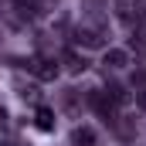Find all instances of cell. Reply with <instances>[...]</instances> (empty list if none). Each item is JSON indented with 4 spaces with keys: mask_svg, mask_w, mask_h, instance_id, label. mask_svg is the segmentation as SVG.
I'll list each match as a JSON object with an SVG mask.
<instances>
[{
    "mask_svg": "<svg viewBox=\"0 0 146 146\" xmlns=\"http://www.w3.org/2000/svg\"><path fill=\"white\" fill-rule=\"evenodd\" d=\"M102 65L112 68V72L126 68V65H129V51H122V48H109V51H106V58H102Z\"/></svg>",
    "mask_w": 146,
    "mask_h": 146,
    "instance_id": "cell-6",
    "label": "cell"
},
{
    "mask_svg": "<svg viewBox=\"0 0 146 146\" xmlns=\"http://www.w3.org/2000/svg\"><path fill=\"white\" fill-rule=\"evenodd\" d=\"M129 51H136L139 58H146V37L143 34H133L129 37Z\"/></svg>",
    "mask_w": 146,
    "mask_h": 146,
    "instance_id": "cell-10",
    "label": "cell"
},
{
    "mask_svg": "<svg viewBox=\"0 0 146 146\" xmlns=\"http://www.w3.org/2000/svg\"><path fill=\"white\" fill-rule=\"evenodd\" d=\"M27 72L34 75L37 82H54L58 72H61V65H58L54 54H31L27 58Z\"/></svg>",
    "mask_w": 146,
    "mask_h": 146,
    "instance_id": "cell-2",
    "label": "cell"
},
{
    "mask_svg": "<svg viewBox=\"0 0 146 146\" xmlns=\"http://www.w3.org/2000/svg\"><path fill=\"white\" fill-rule=\"evenodd\" d=\"M106 95L112 99V106H129V92H126V85H109Z\"/></svg>",
    "mask_w": 146,
    "mask_h": 146,
    "instance_id": "cell-9",
    "label": "cell"
},
{
    "mask_svg": "<svg viewBox=\"0 0 146 146\" xmlns=\"http://www.w3.org/2000/svg\"><path fill=\"white\" fill-rule=\"evenodd\" d=\"M7 146H21V143H17V139H10V143H7Z\"/></svg>",
    "mask_w": 146,
    "mask_h": 146,
    "instance_id": "cell-12",
    "label": "cell"
},
{
    "mask_svg": "<svg viewBox=\"0 0 146 146\" xmlns=\"http://www.w3.org/2000/svg\"><path fill=\"white\" fill-rule=\"evenodd\" d=\"M72 41H75V44H82V48H106V41H109V27H106L102 21H82V24H75Z\"/></svg>",
    "mask_w": 146,
    "mask_h": 146,
    "instance_id": "cell-1",
    "label": "cell"
},
{
    "mask_svg": "<svg viewBox=\"0 0 146 146\" xmlns=\"http://www.w3.org/2000/svg\"><path fill=\"white\" fill-rule=\"evenodd\" d=\"M34 126L41 129V133H54V126H58L54 109H48V106H37V109H34Z\"/></svg>",
    "mask_w": 146,
    "mask_h": 146,
    "instance_id": "cell-4",
    "label": "cell"
},
{
    "mask_svg": "<svg viewBox=\"0 0 146 146\" xmlns=\"http://www.w3.org/2000/svg\"><path fill=\"white\" fill-rule=\"evenodd\" d=\"M136 102H139V109L146 112V85H143V88H139V92H136Z\"/></svg>",
    "mask_w": 146,
    "mask_h": 146,
    "instance_id": "cell-11",
    "label": "cell"
},
{
    "mask_svg": "<svg viewBox=\"0 0 146 146\" xmlns=\"http://www.w3.org/2000/svg\"><path fill=\"white\" fill-rule=\"evenodd\" d=\"M65 72L68 75H82V72H88V61H85V54H78V51H65Z\"/></svg>",
    "mask_w": 146,
    "mask_h": 146,
    "instance_id": "cell-7",
    "label": "cell"
},
{
    "mask_svg": "<svg viewBox=\"0 0 146 146\" xmlns=\"http://www.w3.org/2000/svg\"><path fill=\"white\" fill-rule=\"evenodd\" d=\"M14 88H17V95H21L24 102L41 106V88H37V82H24V78H17V82H14Z\"/></svg>",
    "mask_w": 146,
    "mask_h": 146,
    "instance_id": "cell-5",
    "label": "cell"
},
{
    "mask_svg": "<svg viewBox=\"0 0 146 146\" xmlns=\"http://www.w3.org/2000/svg\"><path fill=\"white\" fill-rule=\"evenodd\" d=\"M95 129L92 126H75L72 129V146H95Z\"/></svg>",
    "mask_w": 146,
    "mask_h": 146,
    "instance_id": "cell-8",
    "label": "cell"
},
{
    "mask_svg": "<svg viewBox=\"0 0 146 146\" xmlns=\"http://www.w3.org/2000/svg\"><path fill=\"white\" fill-rule=\"evenodd\" d=\"M115 10H119V21L122 24H139L143 0H115Z\"/></svg>",
    "mask_w": 146,
    "mask_h": 146,
    "instance_id": "cell-3",
    "label": "cell"
}]
</instances>
